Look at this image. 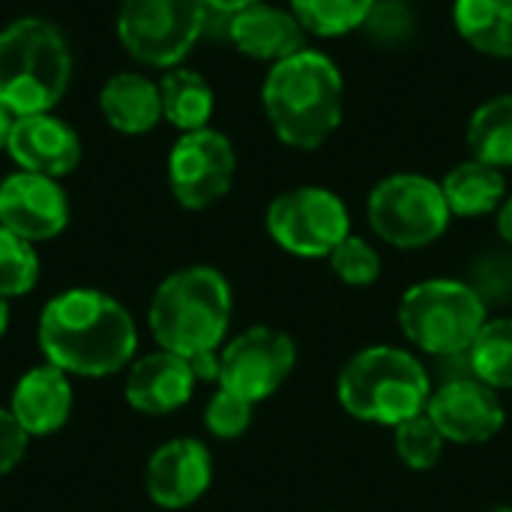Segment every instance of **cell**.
I'll use <instances>...</instances> for the list:
<instances>
[{"label":"cell","instance_id":"cell-1","mask_svg":"<svg viewBox=\"0 0 512 512\" xmlns=\"http://www.w3.org/2000/svg\"><path fill=\"white\" fill-rule=\"evenodd\" d=\"M36 339L45 360L60 372L108 378L132 363L138 330L114 297L96 288H72L45 303Z\"/></svg>","mask_w":512,"mask_h":512},{"label":"cell","instance_id":"cell-2","mask_svg":"<svg viewBox=\"0 0 512 512\" xmlns=\"http://www.w3.org/2000/svg\"><path fill=\"white\" fill-rule=\"evenodd\" d=\"M261 102L282 144L318 150L342 123L345 84L327 54L303 48L273 63L264 78Z\"/></svg>","mask_w":512,"mask_h":512},{"label":"cell","instance_id":"cell-3","mask_svg":"<svg viewBox=\"0 0 512 512\" xmlns=\"http://www.w3.org/2000/svg\"><path fill=\"white\" fill-rule=\"evenodd\" d=\"M150 333L183 360L219 351L231 324V285L213 267L171 273L150 300Z\"/></svg>","mask_w":512,"mask_h":512},{"label":"cell","instance_id":"cell-4","mask_svg":"<svg viewBox=\"0 0 512 512\" xmlns=\"http://www.w3.org/2000/svg\"><path fill=\"white\" fill-rule=\"evenodd\" d=\"M72 81L66 36L45 18H15L0 30V105L15 117L48 114Z\"/></svg>","mask_w":512,"mask_h":512},{"label":"cell","instance_id":"cell-5","mask_svg":"<svg viewBox=\"0 0 512 512\" xmlns=\"http://www.w3.org/2000/svg\"><path fill=\"white\" fill-rule=\"evenodd\" d=\"M342 408L363 423L399 426L426 411L432 384L426 369L399 348H366L339 372L336 384Z\"/></svg>","mask_w":512,"mask_h":512},{"label":"cell","instance_id":"cell-6","mask_svg":"<svg viewBox=\"0 0 512 512\" xmlns=\"http://www.w3.org/2000/svg\"><path fill=\"white\" fill-rule=\"evenodd\" d=\"M402 333L426 354H468L486 324V303L477 291L456 279H429L405 291L399 303Z\"/></svg>","mask_w":512,"mask_h":512},{"label":"cell","instance_id":"cell-7","mask_svg":"<svg viewBox=\"0 0 512 512\" xmlns=\"http://www.w3.org/2000/svg\"><path fill=\"white\" fill-rule=\"evenodd\" d=\"M207 0H123L117 36L144 66L174 69L201 39Z\"/></svg>","mask_w":512,"mask_h":512},{"label":"cell","instance_id":"cell-8","mask_svg":"<svg viewBox=\"0 0 512 512\" xmlns=\"http://www.w3.org/2000/svg\"><path fill=\"white\" fill-rule=\"evenodd\" d=\"M444 189L423 174H393L369 195V225L396 249H423L450 225Z\"/></svg>","mask_w":512,"mask_h":512},{"label":"cell","instance_id":"cell-9","mask_svg":"<svg viewBox=\"0 0 512 512\" xmlns=\"http://www.w3.org/2000/svg\"><path fill=\"white\" fill-rule=\"evenodd\" d=\"M270 237L291 255L321 258L348 237L351 219L339 195L321 186H300L267 207Z\"/></svg>","mask_w":512,"mask_h":512},{"label":"cell","instance_id":"cell-10","mask_svg":"<svg viewBox=\"0 0 512 512\" xmlns=\"http://www.w3.org/2000/svg\"><path fill=\"white\" fill-rule=\"evenodd\" d=\"M297 345L273 327H252L219 354V387L255 402L270 399L294 372Z\"/></svg>","mask_w":512,"mask_h":512},{"label":"cell","instance_id":"cell-11","mask_svg":"<svg viewBox=\"0 0 512 512\" xmlns=\"http://www.w3.org/2000/svg\"><path fill=\"white\" fill-rule=\"evenodd\" d=\"M237 171L231 141L216 129L183 132L168 156V183L180 207L207 210L228 195Z\"/></svg>","mask_w":512,"mask_h":512},{"label":"cell","instance_id":"cell-12","mask_svg":"<svg viewBox=\"0 0 512 512\" xmlns=\"http://www.w3.org/2000/svg\"><path fill=\"white\" fill-rule=\"evenodd\" d=\"M426 414L444 441L453 444H486L504 429V405L498 393L477 378H456L432 390Z\"/></svg>","mask_w":512,"mask_h":512},{"label":"cell","instance_id":"cell-13","mask_svg":"<svg viewBox=\"0 0 512 512\" xmlns=\"http://www.w3.org/2000/svg\"><path fill=\"white\" fill-rule=\"evenodd\" d=\"M0 225L30 243L51 240L69 225V198L57 180L18 171L0 183Z\"/></svg>","mask_w":512,"mask_h":512},{"label":"cell","instance_id":"cell-14","mask_svg":"<svg viewBox=\"0 0 512 512\" xmlns=\"http://www.w3.org/2000/svg\"><path fill=\"white\" fill-rule=\"evenodd\" d=\"M213 480L210 450L195 438H174L162 444L147 462V495L162 510H183L195 504Z\"/></svg>","mask_w":512,"mask_h":512},{"label":"cell","instance_id":"cell-15","mask_svg":"<svg viewBox=\"0 0 512 512\" xmlns=\"http://www.w3.org/2000/svg\"><path fill=\"white\" fill-rule=\"evenodd\" d=\"M6 150L15 165H21V171L42 174L51 180L72 174L81 162V141L75 129L51 114L15 117Z\"/></svg>","mask_w":512,"mask_h":512},{"label":"cell","instance_id":"cell-16","mask_svg":"<svg viewBox=\"0 0 512 512\" xmlns=\"http://www.w3.org/2000/svg\"><path fill=\"white\" fill-rule=\"evenodd\" d=\"M198 378L189 366V360L171 354V351H153L129 366L126 375V402L138 414L162 417L177 408H183L192 399Z\"/></svg>","mask_w":512,"mask_h":512},{"label":"cell","instance_id":"cell-17","mask_svg":"<svg viewBox=\"0 0 512 512\" xmlns=\"http://www.w3.org/2000/svg\"><path fill=\"white\" fill-rule=\"evenodd\" d=\"M12 417L30 438L54 435L66 426L72 414V384L69 375L45 363L21 375L9 402Z\"/></svg>","mask_w":512,"mask_h":512},{"label":"cell","instance_id":"cell-18","mask_svg":"<svg viewBox=\"0 0 512 512\" xmlns=\"http://www.w3.org/2000/svg\"><path fill=\"white\" fill-rule=\"evenodd\" d=\"M228 36L240 54L255 60H285L306 48V30L294 12L255 3L243 12H234L228 21Z\"/></svg>","mask_w":512,"mask_h":512},{"label":"cell","instance_id":"cell-19","mask_svg":"<svg viewBox=\"0 0 512 512\" xmlns=\"http://www.w3.org/2000/svg\"><path fill=\"white\" fill-rule=\"evenodd\" d=\"M99 108L111 129L123 135H144L162 120L159 84L138 72L111 75L99 93Z\"/></svg>","mask_w":512,"mask_h":512},{"label":"cell","instance_id":"cell-20","mask_svg":"<svg viewBox=\"0 0 512 512\" xmlns=\"http://www.w3.org/2000/svg\"><path fill=\"white\" fill-rule=\"evenodd\" d=\"M444 198L453 216H486L492 210H501L504 195H507V180L501 174V168H492L480 159L462 162L456 165L444 183Z\"/></svg>","mask_w":512,"mask_h":512},{"label":"cell","instance_id":"cell-21","mask_svg":"<svg viewBox=\"0 0 512 512\" xmlns=\"http://www.w3.org/2000/svg\"><path fill=\"white\" fill-rule=\"evenodd\" d=\"M459 36L489 57H512V0H456Z\"/></svg>","mask_w":512,"mask_h":512},{"label":"cell","instance_id":"cell-22","mask_svg":"<svg viewBox=\"0 0 512 512\" xmlns=\"http://www.w3.org/2000/svg\"><path fill=\"white\" fill-rule=\"evenodd\" d=\"M159 96H162V117L171 126L183 132L207 129L213 117V90L198 72L192 69L165 72L159 81Z\"/></svg>","mask_w":512,"mask_h":512},{"label":"cell","instance_id":"cell-23","mask_svg":"<svg viewBox=\"0 0 512 512\" xmlns=\"http://www.w3.org/2000/svg\"><path fill=\"white\" fill-rule=\"evenodd\" d=\"M468 147L474 159L492 168L512 165V93L483 102L468 123Z\"/></svg>","mask_w":512,"mask_h":512},{"label":"cell","instance_id":"cell-24","mask_svg":"<svg viewBox=\"0 0 512 512\" xmlns=\"http://www.w3.org/2000/svg\"><path fill=\"white\" fill-rule=\"evenodd\" d=\"M465 357L477 381L492 390H512V318L486 321Z\"/></svg>","mask_w":512,"mask_h":512},{"label":"cell","instance_id":"cell-25","mask_svg":"<svg viewBox=\"0 0 512 512\" xmlns=\"http://www.w3.org/2000/svg\"><path fill=\"white\" fill-rule=\"evenodd\" d=\"M375 0H291V9L306 33L342 36L366 24Z\"/></svg>","mask_w":512,"mask_h":512},{"label":"cell","instance_id":"cell-26","mask_svg":"<svg viewBox=\"0 0 512 512\" xmlns=\"http://www.w3.org/2000/svg\"><path fill=\"white\" fill-rule=\"evenodd\" d=\"M39 282V255L30 240L0 225V297H24Z\"/></svg>","mask_w":512,"mask_h":512},{"label":"cell","instance_id":"cell-27","mask_svg":"<svg viewBox=\"0 0 512 512\" xmlns=\"http://www.w3.org/2000/svg\"><path fill=\"white\" fill-rule=\"evenodd\" d=\"M396 453L411 471H432L441 462L444 435L426 411L396 426Z\"/></svg>","mask_w":512,"mask_h":512},{"label":"cell","instance_id":"cell-28","mask_svg":"<svg viewBox=\"0 0 512 512\" xmlns=\"http://www.w3.org/2000/svg\"><path fill=\"white\" fill-rule=\"evenodd\" d=\"M330 267L345 285H354V288H366V285L378 282V276H381L378 252L366 240L351 237V234L330 252Z\"/></svg>","mask_w":512,"mask_h":512},{"label":"cell","instance_id":"cell-29","mask_svg":"<svg viewBox=\"0 0 512 512\" xmlns=\"http://www.w3.org/2000/svg\"><path fill=\"white\" fill-rule=\"evenodd\" d=\"M252 402L219 387V393L207 402V411H204V426L210 435L222 438V441H234L240 438L249 423H252Z\"/></svg>","mask_w":512,"mask_h":512},{"label":"cell","instance_id":"cell-30","mask_svg":"<svg viewBox=\"0 0 512 512\" xmlns=\"http://www.w3.org/2000/svg\"><path fill=\"white\" fill-rule=\"evenodd\" d=\"M483 303H501L512 294V258L510 255H486L474 267V285Z\"/></svg>","mask_w":512,"mask_h":512},{"label":"cell","instance_id":"cell-31","mask_svg":"<svg viewBox=\"0 0 512 512\" xmlns=\"http://www.w3.org/2000/svg\"><path fill=\"white\" fill-rule=\"evenodd\" d=\"M363 27L378 42H402L411 30V9L402 0H375Z\"/></svg>","mask_w":512,"mask_h":512},{"label":"cell","instance_id":"cell-32","mask_svg":"<svg viewBox=\"0 0 512 512\" xmlns=\"http://www.w3.org/2000/svg\"><path fill=\"white\" fill-rule=\"evenodd\" d=\"M30 435L21 429V423L12 417L9 408H0V474H9L21 465L27 456Z\"/></svg>","mask_w":512,"mask_h":512},{"label":"cell","instance_id":"cell-33","mask_svg":"<svg viewBox=\"0 0 512 512\" xmlns=\"http://www.w3.org/2000/svg\"><path fill=\"white\" fill-rule=\"evenodd\" d=\"M255 3H261V0H207V6H210V9H216V12H228V15L243 12V9H249V6H255Z\"/></svg>","mask_w":512,"mask_h":512},{"label":"cell","instance_id":"cell-34","mask_svg":"<svg viewBox=\"0 0 512 512\" xmlns=\"http://www.w3.org/2000/svg\"><path fill=\"white\" fill-rule=\"evenodd\" d=\"M498 231H501V237L512 246V198H507L501 204V210H498Z\"/></svg>","mask_w":512,"mask_h":512},{"label":"cell","instance_id":"cell-35","mask_svg":"<svg viewBox=\"0 0 512 512\" xmlns=\"http://www.w3.org/2000/svg\"><path fill=\"white\" fill-rule=\"evenodd\" d=\"M12 123H15V114H12L9 108H3V105H0V150H3V147H6V141H9Z\"/></svg>","mask_w":512,"mask_h":512},{"label":"cell","instance_id":"cell-36","mask_svg":"<svg viewBox=\"0 0 512 512\" xmlns=\"http://www.w3.org/2000/svg\"><path fill=\"white\" fill-rule=\"evenodd\" d=\"M6 327H9V300L0 297V339H3V333H6Z\"/></svg>","mask_w":512,"mask_h":512},{"label":"cell","instance_id":"cell-37","mask_svg":"<svg viewBox=\"0 0 512 512\" xmlns=\"http://www.w3.org/2000/svg\"><path fill=\"white\" fill-rule=\"evenodd\" d=\"M495 512H512V510H495Z\"/></svg>","mask_w":512,"mask_h":512}]
</instances>
